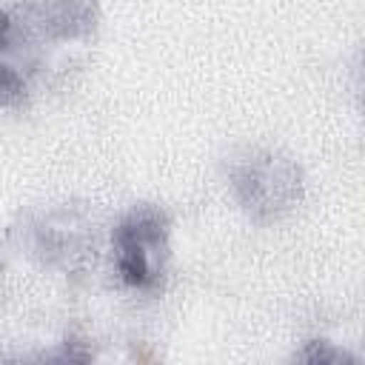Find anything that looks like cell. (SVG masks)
<instances>
[{"label": "cell", "instance_id": "cell-1", "mask_svg": "<svg viewBox=\"0 0 365 365\" xmlns=\"http://www.w3.org/2000/svg\"><path fill=\"white\" fill-rule=\"evenodd\" d=\"M14 240L40 268L63 277H86L103 251V225L88 202H51L26 211Z\"/></svg>", "mask_w": 365, "mask_h": 365}, {"label": "cell", "instance_id": "cell-2", "mask_svg": "<svg viewBox=\"0 0 365 365\" xmlns=\"http://www.w3.org/2000/svg\"><path fill=\"white\" fill-rule=\"evenodd\" d=\"M225 185L237 208L262 228L288 220L305 200V171L288 151L248 145L225 163Z\"/></svg>", "mask_w": 365, "mask_h": 365}, {"label": "cell", "instance_id": "cell-3", "mask_svg": "<svg viewBox=\"0 0 365 365\" xmlns=\"http://www.w3.org/2000/svg\"><path fill=\"white\" fill-rule=\"evenodd\" d=\"M171 214L157 202H134L108 228V257L117 282L143 297L165 288L171 271Z\"/></svg>", "mask_w": 365, "mask_h": 365}, {"label": "cell", "instance_id": "cell-4", "mask_svg": "<svg viewBox=\"0 0 365 365\" xmlns=\"http://www.w3.org/2000/svg\"><path fill=\"white\" fill-rule=\"evenodd\" d=\"M48 48L23 0L0 6V108L20 111L31 103L48 71Z\"/></svg>", "mask_w": 365, "mask_h": 365}, {"label": "cell", "instance_id": "cell-5", "mask_svg": "<svg viewBox=\"0 0 365 365\" xmlns=\"http://www.w3.org/2000/svg\"><path fill=\"white\" fill-rule=\"evenodd\" d=\"M297 359L302 362H356L345 348H336L328 339H308L302 351H297Z\"/></svg>", "mask_w": 365, "mask_h": 365}]
</instances>
